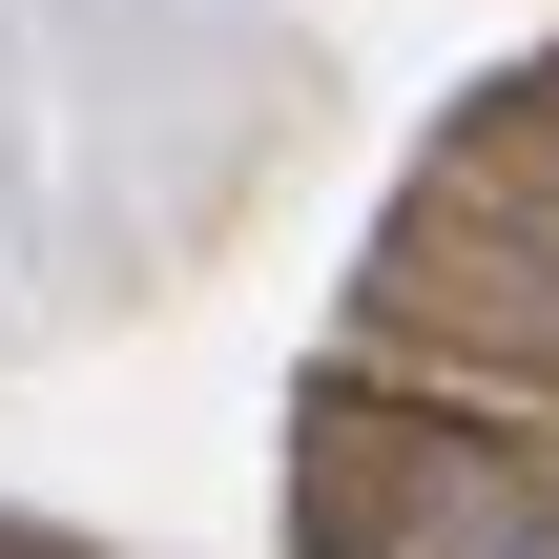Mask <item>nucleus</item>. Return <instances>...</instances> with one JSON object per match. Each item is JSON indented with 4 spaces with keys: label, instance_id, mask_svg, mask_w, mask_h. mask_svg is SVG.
<instances>
[{
    "label": "nucleus",
    "instance_id": "f257e3e1",
    "mask_svg": "<svg viewBox=\"0 0 559 559\" xmlns=\"http://www.w3.org/2000/svg\"><path fill=\"white\" fill-rule=\"evenodd\" d=\"M311 559H559V456L498 415H311Z\"/></svg>",
    "mask_w": 559,
    "mask_h": 559
}]
</instances>
